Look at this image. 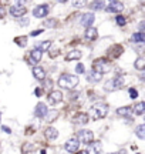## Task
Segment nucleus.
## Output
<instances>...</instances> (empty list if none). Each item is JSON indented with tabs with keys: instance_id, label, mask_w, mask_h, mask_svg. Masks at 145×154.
Wrapping results in <instances>:
<instances>
[{
	"instance_id": "46",
	"label": "nucleus",
	"mask_w": 145,
	"mask_h": 154,
	"mask_svg": "<svg viewBox=\"0 0 145 154\" xmlns=\"http://www.w3.org/2000/svg\"><path fill=\"white\" fill-rule=\"evenodd\" d=\"M138 154H140V153H138Z\"/></svg>"
},
{
	"instance_id": "40",
	"label": "nucleus",
	"mask_w": 145,
	"mask_h": 154,
	"mask_svg": "<svg viewBox=\"0 0 145 154\" xmlns=\"http://www.w3.org/2000/svg\"><path fill=\"white\" fill-rule=\"evenodd\" d=\"M144 26H145V22H141V23H140V27H138V29H140L141 33H144Z\"/></svg>"
},
{
	"instance_id": "36",
	"label": "nucleus",
	"mask_w": 145,
	"mask_h": 154,
	"mask_svg": "<svg viewBox=\"0 0 145 154\" xmlns=\"http://www.w3.org/2000/svg\"><path fill=\"white\" fill-rule=\"evenodd\" d=\"M19 24H20V26H26V24H28V19H20V20H19Z\"/></svg>"
},
{
	"instance_id": "24",
	"label": "nucleus",
	"mask_w": 145,
	"mask_h": 154,
	"mask_svg": "<svg viewBox=\"0 0 145 154\" xmlns=\"http://www.w3.org/2000/svg\"><path fill=\"white\" fill-rule=\"evenodd\" d=\"M131 40L134 42V43H144L145 42V34L141 33V32H138V33H134L132 34V37H131Z\"/></svg>"
},
{
	"instance_id": "4",
	"label": "nucleus",
	"mask_w": 145,
	"mask_h": 154,
	"mask_svg": "<svg viewBox=\"0 0 145 154\" xmlns=\"http://www.w3.org/2000/svg\"><path fill=\"white\" fill-rule=\"evenodd\" d=\"M108 113V106L104 104V103H98V104L93 106L91 109V114H93V119L94 120H98V119H104Z\"/></svg>"
},
{
	"instance_id": "27",
	"label": "nucleus",
	"mask_w": 145,
	"mask_h": 154,
	"mask_svg": "<svg viewBox=\"0 0 145 154\" xmlns=\"http://www.w3.org/2000/svg\"><path fill=\"white\" fill-rule=\"evenodd\" d=\"M135 133H137V137L141 138V140H144V138H145V126H144V124L137 126V128H135Z\"/></svg>"
},
{
	"instance_id": "42",
	"label": "nucleus",
	"mask_w": 145,
	"mask_h": 154,
	"mask_svg": "<svg viewBox=\"0 0 145 154\" xmlns=\"http://www.w3.org/2000/svg\"><path fill=\"white\" fill-rule=\"evenodd\" d=\"M40 94H41V90H40V88H37V90H36V96H40Z\"/></svg>"
},
{
	"instance_id": "19",
	"label": "nucleus",
	"mask_w": 145,
	"mask_h": 154,
	"mask_svg": "<svg viewBox=\"0 0 145 154\" xmlns=\"http://www.w3.org/2000/svg\"><path fill=\"white\" fill-rule=\"evenodd\" d=\"M81 51H78V50H71L70 53H67L66 56V60L67 61H71V60H78V59H81Z\"/></svg>"
},
{
	"instance_id": "38",
	"label": "nucleus",
	"mask_w": 145,
	"mask_h": 154,
	"mask_svg": "<svg viewBox=\"0 0 145 154\" xmlns=\"http://www.w3.org/2000/svg\"><path fill=\"white\" fill-rule=\"evenodd\" d=\"M1 130H3L4 133H7V134H10V133H11L10 127H7V126H1Z\"/></svg>"
},
{
	"instance_id": "2",
	"label": "nucleus",
	"mask_w": 145,
	"mask_h": 154,
	"mask_svg": "<svg viewBox=\"0 0 145 154\" xmlns=\"http://www.w3.org/2000/svg\"><path fill=\"white\" fill-rule=\"evenodd\" d=\"M78 84V76H72V74H63L58 79V86L64 88H74Z\"/></svg>"
},
{
	"instance_id": "10",
	"label": "nucleus",
	"mask_w": 145,
	"mask_h": 154,
	"mask_svg": "<svg viewBox=\"0 0 145 154\" xmlns=\"http://www.w3.org/2000/svg\"><path fill=\"white\" fill-rule=\"evenodd\" d=\"M124 10V3L121 2H110V5L107 7V11H110V13H120V11Z\"/></svg>"
},
{
	"instance_id": "12",
	"label": "nucleus",
	"mask_w": 145,
	"mask_h": 154,
	"mask_svg": "<svg viewBox=\"0 0 145 154\" xmlns=\"http://www.w3.org/2000/svg\"><path fill=\"white\" fill-rule=\"evenodd\" d=\"M95 17L93 13H85V14H83V19H81V24H83L85 29L91 27V24L94 23Z\"/></svg>"
},
{
	"instance_id": "30",
	"label": "nucleus",
	"mask_w": 145,
	"mask_h": 154,
	"mask_svg": "<svg viewBox=\"0 0 145 154\" xmlns=\"http://www.w3.org/2000/svg\"><path fill=\"white\" fill-rule=\"evenodd\" d=\"M57 116H58V111H47V114H46V121H47V123H51Z\"/></svg>"
},
{
	"instance_id": "44",
	"label": "nucleus",
	"mask_w": 145,
	"mask_h": 154,
	"mask_svg": "<svg viewBox=\"0 0 145 154\" xmlns=\"http://www.w3.org/2000/svg\"><path fill=\"white\" fill-rule=\"evenodd\" d=\"M118 154H127V153H125V150H121V151H120Z\"/></svg>"
},
{
	"instance_id": "5",
	"label": "nucleus",
	"mask_w": 145,
	"mask_h": 154,
	"mask_svg": "<svg viewBox=\"0 0 145 154\" xmlns=\"http://www.w3.org/2000/svg\"><path fill=\"white\" fill-rule=\"evenodd\" d=\"M75 138L78 140V143H84L88 146L91 141H94V134H93L91 130H80L77 133V137Z\"/></svg>"
},
{
	"instance_id": "21",
	"label": "nucleus",
	"mask_w": 145,
	"mask_h": 154,
	"mask_svg": "<svg viewBox=\"0 0 145 154\" xmlns=\"http://www.w3.org/2000/svg\"><path fill=\"white\" fill-rule=\"evenodd\" d=\"M98 36V32H97V29L94 27H88L85 30V38H88V40H95Z\"/></svg>"
},
{
	"instance_id": "34",
	"label": "nucleus",
	"mask_w": 145,
	"mask_h": 154,
	"mask_svg": "<svg viewBox=\"0 0 145 154\" xmlns=\"http://www.w3.org/2000/svg\"><path fill=\"white\" fill-rule=\"evenodd\" d=\"M125 22H127V20H125V17L124 16H117V24L118 26H124Z\"/></svg>"
},
{
	"instance_id": "17",
	"label": "nucleus",
	"mask_w": 145,
	"mask_h": 154,
	"mask_svg": "<svg viewBox=\"0 0 145 154\" xmlns=\"http://www.w3.org/2000/svg\"><path fill=\"white\" fill-rule=\"evenodd\" d=\"M33 74L36 79H39V80H44L46 79V72H44V69L43 67H40V66H34L33 67Z\"/></svg>"
},
{
	"instance_id": "20",
	"label": "nucleus",
	"mask_w": 145,
	"mask_h": 154,
	"mask_svg": "<svg viewBox=\"0 0 145 154\" xmlns=\"http://www.w3.org/2000/svg\"><path fill=\"white\" fill-rule=\"evenodd\" d=\"M36 151V146L31 143H24L22 146V153L23 154H33Z\"/></svg>"
},
{
	"instance_id": "45",
	"label": "nucleus",
	"mask_w": 145,
	"mask_h": 154,
	"mask_svg": "<svg viewBox=\"0 0 145 154\" xmlns=\"http://www.w3.org/2000/svg\"><path fill=\"white\" fill-rule=\"evenodd\" d=\"M108 154H118V153H108Z\"/></svg>"
},
{
	"instance_id": "31",
	"label": "nucleus",
	"mask_w": 145,
	"mask_h": 154,
	"mask_svg": "<svg viewBox=\"0 0 145 154\" xmlns=\"http://www.w3.org/2000/svg\"><path fill=\"white\" fill-rule=\"evenodd\" d=\"M14 42H16L17 46H20V47H26V44H27V38L22 36V37H16L14 38Z\"/></svg>"
},
{
	"instance_id": "32",
	"label": "nucleus",
	"mask_w": 145,
	"mask_h": 154,
	"mask_svg": "<svg viewBox=\"0 0 145 154\" xmlns=\"http://www.w3.org/2000/svg\"><path fill=\"white\" fill-rule=\"evenodd\" d=\"M43 26H44V27H54V26H56V20H54V19L46 20V22H43Z\"/></svg>"
},
{
	"instance_id": "22",
	"label": "nucleus",
	"mask_w": 145,
	"mask_h": 154,
	"mask_svg": "<svg viewBox=\"0 0 145 154\" xmlns=\"http://www.w3.org/2000/svg\"><path fill=\"white\" fill-rule=\"evenodd\" d=\"M50 47H51V42H49V40H46V42H43V43H39L37 46H36V49L39 50V51H41V53L47 51Z\"/></svg>"
},
{
	"instance_id": "29",
	"label": "nucleus",
	"mask_w": 145,
	"mask_h": 154,
	"mask_svg": "<svg viewBox=\"0 0 145 154\" xmlns=\"http://www.w3.org/2000/svg\"><path fill=\"white\" fill-rule=\"evenodd\" d=\"M111 51H114V54H112L114 57H118V56H120V53H123V47H121L120 44H114L111 49L108 50V53H111Z\"/></svg>"
},
{
	"instance_id": "41",
	"label": "nucleus",
	"mask_w": 145,
	"mask_h": 154,
	"mask_svg": "<svg viewBox=\"0 0 145 154\" xmlns=\"http://www.w3.org/2000/svg\"><path fill=\"white\" fill-rule=\"evenodd\" d=\"M84 5V2H74V6L75 7H80V6H83Z\"/></svg>"
},
{
	"instance_id": "35",
	"label": "nucleus",
	"mask_w": 145,
	"mask_h": 154,
	"mask_svg": "<svg viewBox=\"0 0 145 154\" xmlns=\"http://www.w3.org/2000/svg\"><path fill=\"white\" fill-rule=\"evenodd\" d=\"M129 96H131V99H137L138 97V91L135 88H129Z\"/></svg>"
},
{
	"instance_id": "11",
	"label": "nucleus",
	"mask_w": 145,
	"mask_h": 154,
	"mask_svg": "<svg viewBox=\"0 0 145 154\" xmlns=\"http://www.w3.org/2000/svg\"><path fill=\"white\" fill-rule=\"evenodd\" d=\"M101 150H102L101 141H91V143L88 144V150H87V153L88 154H100Z\"/></svg>"
},
{
	"instance_id": "37",
	"label": "nucleus",
	"mask_w": 145,
	"mask_h": 154,
	"mask_svg": "<svg viewBox=\"0 0 145 154\" xmlns=\"http://www.w3.org/2000/svg\"><path fill=\"white\" fill-rule=\"evenodd\" d=\"M43 32H44V30H41V29H39V30H36V32H31V33H30V36H39L40 33H43Z\"/></svg>"
},
{
	"instance_id": "16",
	"label": "nucleus",
	"mask_w": 145,
	"mask_h": 154,
	"mask_svg": "<svg viewBox=\"0 0 145 154\" xmlns=\"http://www.w3.org/2000/svg\"><path fill=\"white\" fill-rule=\"evenodd\" d=\"M90 120L88 114H85V113H78L75 117H74V123H77V124H87Z\"/></svg>"
},
{
	"instance_id": "39",
	"label": "nucleus",
	"mask_w": 145,
	"mask_h": 154,
	"mask_svg": "<svg viewBox=\"0 0 145 154\" xmlns=\"http://www.w3.org/2000/svg\"><path fill=\"white\" fill-rule=\"evenodd\" d=\"M6 16V9L4 7H0V19H3Z\"/></svg>"
},
{
	"instance_id": "1",
	"label": "nucleus",
	"mask_w": 145,
	"mask_h": 154,
	"mask_svg": "<svg viewBox=\"0 0 145 154\" xmlns=\"http://www.w3.org/2000/svg\"><path fill=\"white\" fill-rule=\"evenodd\" d=\"M111 69H112L111 61L107 60V59H97V60H94V63H93V70L97 73H100V74L110 73Z\"/></svg>"
},
{
	"instance_id": "9",
	"label": "nucleus",
	"mask_w": 145,
	"mask_h": 154,
	"mask_svg": "<svg viewBox=\"0 0 145 154\" xmlns=\"http://www.w3.org/2000/svg\"><path fill=\"white\" fill-rule=\"evenodd\" d=\"M61 100H63V93L58 91V90H54V91H51L49 94V103L51 106H56L58 103H61Z\"/></svg>"
},
{
	"instance_id": "43",
	"label": "nucleus",
	"mask_w": 145,
	"mask_h": 154,
	"mask_svg": "<svg viewBox=\"0 0 145 154\" xmlns=\"http://www.w3.org/2000/svg\"><path fill=\"white\" fill-rule=\"evenodd\" d=\"M75 154H88V153H87V151H77Z\"/></svg>"
},
{
	"instance_id": "18",
	"label": "nucleus",
	"mask_w": 145,
	"mask_h": 154,
	"mask_svg": "<svg viewBox=\"0 0 145 154\" xmlns=\"http://www.w3.org/2000/svg\"><path fill=\"white\" fill-rule=\"evenodd\" d=\"M101 79H102V76H101L100 73L94 72V70H90L88 72V76H87V80L91 83H98L101 82Z\"/></svg>"
},
{
	"instance_id": "6",
	"label": "nucleus",
	"mask_w": 145,
	"mask_h": 154,
	"mask_svg": "<svg viewBox=\"0 0 145 154\" xmlns=\"http://www.w3.org/2000/svg\"><path fill=\"white\" fill-rule=\"evenodd\" d=\"M26 13H27V9H26L20 2H19L17 5H14V6H11L10 7V14L11 16H14V17H22V16H24Z\"/></svg>"
},
{
	"instance_id": "28",
	"label": "nucleus",
	"mask_w": 145,
	"mask_h": 154,
	"mask_svg": "<svg viewBox=\"0 0 145 154\" xmlns=\"http://www.w3.org/2000/svg\"><path fill=\"white\" fill-rule=\"evenodd\" d=\"M134 67L137 69V70H144L145 69V59L144 57H138L134 63Z\"/></svg>"
},
{
	"instance_id": "3",
	"label": "nucleus",
	"mask_w": 145,
	"mask_h": 154,
	"mask_svg": "<svg viewBox=\"0 0 145 154\" xmlns=\"http://www.w3.org/2000/svg\"><path fill=\"white\" fill-rule=\"evenodd\" d=\"M123 86H124V77L117 76V77H114V79H111V80L105 82L104 90L105 91H115V90H120Z\"/></svg>"
},
{
	"instance_id": "23",
	"label": "nucleus",
	"mask_w": 145,
	"mask_h": 154,
	"mask_svg": "<svg viewBox=\"0 0 145 154\" xmlns=\"http://www.w3.org/2000/svg\"><path fill=\"white\" fill-rule=\"evenodd\" d=\"M118 116H123V117H128V116L132 114V109L131 107H120L117 110Z\"/></svg>"
},
{
	"instance_id": "8",
	"label": "nucleus",
	"mask_w": 145,
	"mask_h": 154,
	"mask_svg": "<svg viewBox=\"0 0 145 154\" xmlns=\"http://www.w3.org/2000/svg\"><path fill=\"white\" fill-rule=\"evenodd\" d=\"M49 11H50V9H49V6L47 5L37 6V7L33 10V16L37 17V19H43V17H46L47 14H49Z\"/></svg>"
},
{
	"instance_id": "15",
	"label": "nucleus",
	"mask_w": 145,
	"mask_h": 154,
	"mask_svg": "<svg viewBox=\"0 0 145 154\" xmlns=\"http://www.w3.org/2000/svg\"><path fill=\"white\" fill-rule=\"evenodd\" d=\"M41 57H43V53L41 51H39L37 49H34L30 51V63H39L40 60H41Z\"/></svg>"
},
{
	"instance_id": "14",
	"label": "nucleus",
	"mask_w": 145,
	"mask_h": 154,
	"mask_svg": "<svg viewBox=\"0 0 145 154\" xmlns=\"http://www.w3.org/2000/svg\"><path fill=\"white\" fill-rule=\"evenodd\" d=\"M44 137L49 140H56L58 137V131H57L54 127H47L44 130Z\"/></svg>"
},
{
	"instance_id": "26",
	"label": "nucleus",
	"mask_w": 145,
	"mask_h": 154,
	"mask_svg": "<svg viewBox=\"0 0 145 154\" xmlns=\"http://www.w3.org/2000/svg\"><path fill=\"white\" fill-rule=\"evenodd\" d=\"M88 7L91 10H101L104 7V2H90Z\"/></svg>"
},
{
	"instance_id": "25",
	"label": "nucleus",
	"mask_w": 145,
	"mask_h": 154,
	"mask_svg": "<svg viewBox=\"0 0 145 154\" xmlns=\"http://www.w3.org/2000/svg\"><path fill=\"white\" fill-rule=\"evenodd\" d=\"M144 110H145L144 101H140V103H137V104L134 106V113H135V114L142 116V114H144Z\"/></svg>"
},
{
	"instance_id": "7",
	"label": "nucleus",
	"mask_w": 145,
	"mask_h": 154,
	"mask_svg": "<svg viewBox=\"0 0 145 154\" xmlns=\"http://www.w3.org/2000/svg\"><path fill=\"white\" fill-rule=\"evenodd\" d=\"M78 147H80V143H78V140L75 137L68 138L67 141H66V144H64V149L68 153H77Z\"/></svg>"
},
{
	"instance_id": "33",
	"label": "nucleus",
	"mask_w": 145,
	"mask_h": 154,
	"mask_svg": "<svg viewBox=\"0 0 145 154\" xmlns=\"http://www.w3.org/2000/svg\"><path fill=\"white\" fill-rule=\"evenodd\" d=\"M75 72H77V74H83V73L85 72V69H84V66L81 64V63L75 66Z\"/></svg>"
},
{
	"instance_id": "13",
	"label": "nucleus",
	"mask_w": 145,
	"mask_h": 154,
	"mask_svg": "<svg viewBox=\"0 0 145 154\" xmlns=\"http://www.w3.org/2000/svg\"><path fill=\"white\" fill-rule=\"evenodd\" d=\"M47 106L44 104V103H39V104L36 106V110H34V116L36 117H40V119H43V117H46V114H47Z\"/></svg>"
}]
</instances>
